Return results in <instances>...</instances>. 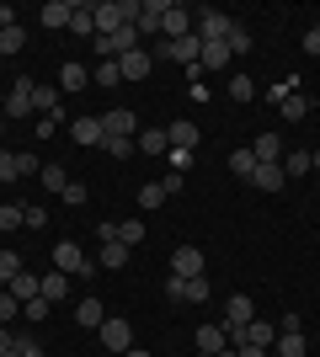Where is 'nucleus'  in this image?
Listing matches in <instances>:
<instances>
[{"instance_id":"obj_1","label":"nucleus","mask_w":320,"mask_h":357,"mask_svg":"<svg viewBox=\"0 0 320 357\" xmlns=\"http://www.w3.org/2000/svg\"><path fill=\"white\" fill-rule=\"evenodd\" d=\"M192 16H198V22H192V32H198V43H224L229 32L241 27V22H235L229 11H213V6H203V11H192Z\"/></svg>"},{"instance_id":"obj_2","label":"nucleus","mask_w":320,"mask_h":357,"mask_svg":"<svg viewBox=\"0 0 320 357\" xmlns=\"http://www.w3.org/2000/svg\"><path fill=\"white\" fill-rule=\"evenodd\" d=\"M54 267H59V272H70V278H96V272H102V267L91 261V256H86V251L75 245V240H59V245H54Z\"/></svg>"},{"instance_id":"obj_3","label":"nucleus","mask_w":320,"mask_h":357,"mask_svg":"<svg viewBox=\"0 0 320 357\" xmlns=\"http://www.w3.org/2000/svg\"><path fill=\"white\" fill-rule=\"evenodd\" d=\"M257 320V304L245 294H229V304H224V331H229V342L241 347V336H245V326Z\"/></svg>"},{"instance_id":"obj_4","label":"nucleus","mask_w":320,"mask_h":357,"mask_svg":"<svg viewBox=\"0 0 320 357\" xmlns=\"http://www.w3.org/2000/svg\"><path fill=\"white\" fill-rule=\"evenodd\" d=\"M166 298L171 304H208V278H171L166 272Z\"/></svg>"},{"instance_id":"obj_5","label":"nucleus","mask_w":320,"mask_h":357,"mask_svg":"<svg viewBox=\"0 0 320 357\" xmlns=\"http://www.w3.org/2000/svg\"><path fill=\"white\" fill-rule=\"evenodd\" d=\"M0 118L16 123V118H32V75H22L11 91H6V107H0Z\"/></svg>"},{"instance_id":"obj_6","label":"nucleus","mask_w":320,"mask_h":357,"mask_svg":"<svg viewBox=\"0 0 320 357\" xmlns=\"http://www.w3.org/2000/svg\"><path fill=\"white\" fill-rule=\"evenodd\" d=\"M96 336H102V347L107 352H128V347H134V326H128V320H123V314H107L102 320V331H96Z\"/></svg>"},{"instance_id":"obj_7","label":"nucleus","mask_w":320,"mask_h":357,"mask_svg":"<svg viewBox=\"0 0 320 357\" xmlns=\"http://www.w3.org/2000/svg\"><path fill=\"white\" fill-rule=\"evenodd\" d=\"M160 38H166V43H176V38H192V11H187V6H176V0H166Z\"/></svg>"},{"instance_id":"obj_8","label":"nucleus","mask_w":320,"mask_h":357,"mask_svg":"<svg viewBox=\"0 0 320 357\" xmlns=\"http://www.w3.org/2000/svg\"><path fill=\"white\" fill-rule=\"evenodd\" d=\"M171 278H203V245H176L171 251Z\"/></svg>"},{"instance_id":"obj_9","label":"nucleus","mask_w":320,"mask_h":357,"mask_svg":"<svg viewBox=\"0 0 320 357\" xmlns=\"http://www.w3.org/2000/svg\"><path fill=\"white\" fill-rule=\"evenodd\" d=\"M224 347H229L224 320H203L198 326V357H213V352H224Z\"/></svg>"},{"instance_id":"obj_10","label":"nucleus","mask_w":320,"mask_h":357,"mask_svg":"<svg viewBox=\"0 0 320 357\" xmlns=\"http://www.w3.org/2000/svg\"><path fill=\"white\" fill-rule=\"evenodd\" d=\"M118 70H123V80H150L155 54H150V48H134V54H123V59H118Z\"/></svg>"},{"instance_id":"obj_11","label":"nucleus","mask_w":320,"mask_h":357,"mask_svg":"<svg viewBox=\"0 0 320 357\" xmlns=\"http://www.w3.org/2000/svg\"><path fill=\"white\" fill-rule=\"evenodd\" d=\"M102 128H107V139H134L139 134V118L128 112V107H112V112L102 118Z\"/></svg>"},{"instance_id":"obj_12","label":"nucleus","mask_w":320,"mask_h":357,"mask_svg":"<svg viewBox=\"0 0 320 357\" xmlns=\"http://www.w3.org/2000/svg\"><path fill=\"white\" fill-rule=\"evenodd\" d=\"M273 342H277V326L273 320H251V326H245V336H241V347H261V352H273Z\"/></svg>"},{"instance_id":"obj_13","label":"nucleus","mask_w":320,"mask_h":357,"mask_svg":"<svg viewBox=\"0 0 320 357\" xmlns=\"http://www.w3.org/2000/svg\"><path fill=\"white\" fill-rule=\"evenodd\" d=\"M251 155H257V165H283V139L277 134H257L251 139Z\"/></svg>"},{"instance_id":"obj_14","label":"nucleus","mask_w":320,"mask_h":357,"mask_svg":"<svg viewBox=\"0 0 320 357\" xmlns=\"http://www.w3.org/2000/svg\"><path fill=\"white\" fill-rule=\"evenodd\" d=\"M128 256H134V251H128L123 240H102V256H96V267H102V272H123V267H128Z\"/></svg>"},{"instance_id":"obj_15","label":"nucleus","mask_w":320,"mask_h":357,"mask_svg":"<svg viewBox=\"0 0 320 357\" xmlns=\"http://www.w3.org/2000/svg\"><path fill=\"white\" fill-rule=\"evenodd\" d=\"M134 149H139V155H166V149H171V134H166V128H139V134H134Z\"/></svg>"},{"instance_id":"obj_16","label":"nucleus","mask_w":320,"mask_h":357,"mask_svg":"<svg viewBox=\"0 0 320 357\" xmlns=\"http://www.w3.org/2000/svg\"><path fill=\"white\" fill-rule=\"evenodd\" d=\"M160 16H166V0H144V11H139V38H160Z\"/></svg>"},{"instance_id":"obj_17","label":"nucleus","mask_w":320,"mask_h":357,"mask_svg":"<svg viewBox=\"0 0 320 357\" xmlns=\"http://www.w3.org/2000/svg\"><path fill=\"white\" fill-rule=\"evenodd\" d=\"M59 107H64V91L59 86H32V112H38V118L59 112Z\"/></svg>"},{"instance_id":"obj_18","label":"nucleus","mask_w":320,"mask_h":357,"mask_svg":"<svg viewBox=\"0 0 320 357\" xmlns=\"http://www.w3.org/2000/svg\"><path fill=\"white\" fill-rule=\"evenodd\" d=\"M166 134H171V149H198V123H192V118L166 123Z\"/></svg>"},{"instance_id":"obj_19","label":"nucleus","mask_w":320,"mask_h":357,"mask_svg":"<svg viewBox=\"0 0 320 357\" xmlns=\"http://www.w3.org/2000/svg\"><path fill=\"white\" fill-rule=\"evenodd\" d=\"M70 134H75V144H96V149H102L107 128H102V118H75V123H70Z\"/></svg>"},{"instance_id":"obj_20","label":"nucleus","mask_w":320,"mask_h":357,"mask_svg":"<svg viewBox=\"0 0 320 357\" xmlns=\"http://www.w3.org/2000/svg\"><path fill=\"white\" fill-rule=\"evenodd\" d=\"M38 288H43V278H38V272H16L6 294H11L16 304H27V298H38Z\"/></svg>"},{"instance_id":"obj_21","label":"nucleus","mask_w":320,"mask_h":357,"mask_svg":"<svg viewBox=\"0 0 320 357\" xmlns=\"http://www.w3.org/2000/svg\"><path fill=\"white\" fill-rule=\"evenodd\" d=\"M102 320H107L102 298H80V304H75V326H86V331H102Z\"/></svg>"},{"instance_id":"obj_22","label":"nucleus","mask_w":320,"mask_h":357,"mask_svg":"<svg viewBox=\"0 0 320 357\" xmlns=\"http://www.w3.org/2000/svg\"><path fill=\"white\" fill-rule=\"evenodd\" d=\"M305 331H277V342H273V357H305Z\"/></svg>"},{"instance_id":"obj_23","label":"nucleus","mask_w":320,"mask_h":357,"mask_svg":"<svg viewBox=\"0 0 320 357\" xmlns=\"http://www.w3.org/2000/svg\"><path fill=\"white\" fill-rule=\"evenodd\" d=\"M86 86H91V70H86L80 59H70L59 70V91H86Z\"/></svg>"},{"instance_id":"obj_24","label":"nucleus","mask_w":320,"mask_h":357,"mask_svg":"<svg viewBox=\"0 0 320 357\" xmlns=\"http://www.w3.org/2000/svg\"><path fill=\"white\" fill-rule=\"evenodd\" d=\"M277 112L289 123H305L310 118V96H299V91H289V96H277Z\"/></svg>"},{"instance_id":"obj_25","label":"nucleus","mask_w":320,"mask_h":357,"mask_svg":"<svg viewBox=\"0 0 320 357\" xmlns=\"http://www.w3.org/2000/svg\"><path fill=\"white\" fill-rule=\"evenodd\" d=\"M38 294H43L48 304H59V298L70 294V272H59V267H54V272H43V288H38Z\"/></svg>"},{"instance_id":"obj_26","label":"nucleus","mask_w":320,"mask_h":357,"mask_svg":"<svg viewBox=\"0 0 320 357\" xmlns=\"http://www.w3.org/2000/svg\"><path fill=\"white\" fill-rule=\"evenodd\" d=\"M38 22H43V27H54V32L70 27V0H48L43 11H38Z\"/></svg>"},{"instance_id":"obj_27","label":"nucleus","mask_w":320,"mask_h":357,"mask_svg":"<svg viewBox=\"0 0 320 357\" xmlns=\"http://www.w3.org/2000/svg\"><path fill=\"white\" fill-rule=\"evenodd\" d=\"M283 165H257V171H251V187H261V192H277V187H283Z\"/></svg>"},{"instance_id":"obj_28","label":"nucleus","mask_w":320,"mask_h":357,"mask_svg":"<svg viewBox=\"0 0 320 357\" xmlns=\"http://www.w3.org/2000/svg\"><path fill=\"white\" fill-rule=\"evenodd\" d=\"M70 32H75V38H86V43H91V38H96L91 6H70Z\"/></svg>"},{"instance_id":"obj_29","label":"nucleus","mask_w":320,"mask_h":357,"mask_svg":"<svg viewBox=\"0 0 320 357\" xmlns=\"http://www.w3.org/2000/svg\"><path fill=\"white\" fill-rule=\"evenodd\" d=\"M310 149H283V176H310Z\"/></svg>"},{"instance_id":"obj_30","label":"nucleus","mask_w":320,"mask_h":357,"mask_svg":"<svg viewBox=\"0 0 320 357\" xmlns=\"http://www.w3.org/2000/svg\"><path fill=\"white\" fill-rule=\"evenodd\" d=\"M229 59H235V54H229V43H203V59H198V64H203V70H224Z\"/></svg>"},{"instance_id":"obj_31","label":"nucleus","mask_w":320,"mask_h":357,"mask_svg":"<svg viewBox=\"0 0 320 357\" xmlns=\"http://www.w3.org/2000/svg\"><path fill=\"white\" fill-rule=\"evenodd\" d=\"M118 80H123L118 59H96V70H91V86H107V91H112V86H118Z\"/></svg>"},{"instance_id":"obj_32","label":"nucleus","mask_w":320,"mask_h":357,"mask_svg":"<svg viewBox=\"0 0 320 357\" xmlns=\"http://www.w3.org/2000/svg\"><path fill=\"white\" fill-rule=\"evenodd\" d=\"M229 171H235V176H241V181H251V171H257V155H251V144L229 155Z\"/></svg>"},{"instance_id":"obj_33","label":"nucleus","mask_w":320,"mask_h":357,"mask_svg":"<svg viewBox=\"0 0 320 357\" xmlns=\"http://www.w3.org/2000/svg\"><path fill=\"white\" fill-rule=\"evenodd\" d=\"M160 203H166V187H160V181H144V187H139V208L150 213V208H160Z\"/></svg>"},{"instance_id":"obj_34","label":"nucleus","mask_w":320,"mask_h":357,"mask_svg":"<svg viewBox=\"0 0 320 357\" xmlns=\"http://www.w3.org/2000/svg\"><path fill=\"white\" fill-rule=\"evenodd\" d=\"M27 48V32L22 27H0V54H22Z\"/></svg>"},{"instance_id":"obj_35","label":"nucleus","mask_w":320,"mask_h":357,"mask_svg":"<svg viewBox=\"0 0 320 357\" xmlns=\"http://www.w3.org/2000/svg\"><path fill=\"white\" fill-rule=\"evenodd\" d=\"M38 181H43L48 192H64V187H70V176H64V165H43V171H38Z\"/></svg>"},{"instance_id":"obj_36","label":"nucleus","mask_w":320,"mask_h":357,"mask_svg":"<svg viewBox=\"0 0 320 357\" xmlns=\"http://www.w3.org/2000/svg\"><path fill=\"white\" fill-rule=\"evenodd\" d=\"M0 181H22V160H16V149L0 144Z\"/></svg>"},{"instance_id":"obj_37","label":"nucleus","mask_w":320,"mask_h":357,"mask_svg":"<svg viewBox=\"0 0 320 357\" xmlns=\"http://www.w3.org/2000/svg\"><path fill=\"white\" fill-rule=\"evenodd\" d=\"M43 224H48L43 203H22V229H43Z\"/></svg>"},{"instance_id":"obj_38","label":"nucleus","mask_w":320,"mask_h":357,"mask_svg":"<svg viewBox=\"0 0 320 357\" xmlns=\"http://www.w3.org/2000/svg\"><path fill=\"white\" fill-rule=\"evenodd\" d=\"M16 272H27V267H22V256H16V251H0V283L11 288V278H16Z\"/></svg>"},{"instance_id":"obj_39","label":"nucleus","mask_w":320,"mask_h":357,"mask_svg":"<svg viewBox=\"0 0 320 357\" xmlns=\"http://www.w3.org/2000/svg\"><path fill=\"white\" fill-rule=\"evenodd\" d=\"M22 314H27L32 326H38V320H48V314H54V304H48V298L38 294V298H27V304H22Z\"/></svg>"},{"instance_id":"obj_40","label":"nucleus","mask_w":320,"mask_h":357,"mask_svg":"<svg viewBox=\"0 0 320 357\" xmlns=\"http://www.w3.org/2000/svg\"><path fill=\"white\" fill-rule=\"evenodd\" d=\"M118 240L128 245V251H134L139 240H144V224H139V219H123V224H118Z\"/></svg>"},{"instance_id":"obj_41","label":"nucleus","mask_w":320,"mask_h":357,"mask_svg":"<svg viewBox=\"0 0 320 357\" xmlns=\"http://www.w3.org/2000/svg\"><path fill=\"white\" fill-rule=\"evenodd\" d=\"M102 149L112 155V160H128V155H139V149H134V139H102Z\"/></svg>"},{"instance_id":"obj_42","label":"nucleus","mask_w":320,"mask_h":357,"mask_svg":"<svg viewBox=\"0 0 320 357\" xmlns=\"http://www.w3.org/2000/svg\"><path fill=\"white\" fill-rule=\"evenodd\" d=\"M0 229H22V203H0Z\"/></svg>"},{"instance_id":"obj_43","label":"nucleus","mask_w":320,"mask_h":357,"mask_svg":"<svg viewBox=\"0 0 320 357\" xmlns=\"http://www.w3.org/2000/svg\"><path fill=\"white\" fill-rule=\"evenodd\" d=\"M166 155H171V171H176V176H182L187 165L198 160V149H166Z\"/></svg>"},{"instance_id":"obj_44","label":"nucleus","mask_w":320,"mask_h":357,"mask_svg":"<svg viewBox=\"0 0 320 357\" xmlns=\"http://www.w3.org/2000/svg\"><path fill=\"white\" fill-rule=\"evenodd\" d=\"M224 43H229V54H251V32H245V27H235V32L224 38Z\"/></svg>"},{"instance_id":"obj_45","label":"nucleus","mask_w":320,"mask_h":357,"mask_svg":"<svg viewBox=\"0 0 320 357\" xmlns=\"http://www.w3.org/2000/svg\"><path fill=\"white\" fill-rule=\"evenodd\" d=\"M229 91H235V102H251V96H257V86H251L245 75H235V80H229Z\"/></svg>"},{"instance_id":"obj_46","label":"nucleus","mask_w":320,"mask_h":357,"mask_svg":"<svg viewBox=\"0 0 320 357\" xmlns=\"http://www.w3.org/2000/svg\"><path fill=\"white\" fill-rule=\"evenodd\" d=\"M16 314H22V304H16V298H11V294H0V326H11Z\"/></svg>"},{"instance_id":"obj_47","label":"nucleus","mask_w":320,"mask_h":357,"mask_svg":"<svg viewBox=\"0 0 320 357\" xmlns=\"http://www.w3.org/2000/svg\"><path fill=\"white\" fill-rule=\"evenodd\" d=\"M32 134H38V139H54V134H59V112H48V118H38V128H32Z\"/></svg>"},{"instance_id":"obj_48","label":"nucleus","mask_w":320,"mask_h":357,"mask_svg":"<svg viewBox=\"0 0 320 357\" xmlns=\"http://www.w3.org/2000/svg\"><path fill=\"white\" fill-rule=\"evenodd\" d=\"M64 203H70V208H80V203H86V187H80V181H70V187H64Z\"/></svg>"},{"instance_id":"obj_49","label":"nucleus","mask_w":320,"mask_h":357,"mask_svg":"<svg viewBox=\"0 0 320 357\" xmlns=\"http://www.w3.org/2000/svg\"><path fill=\"white\" fill-rule=\"evenodd\" d=\"M16 352H22V357H48V352H43V347L32 342V336H16Z\"/></svg>"},{"instance_id":"obj_50","label":"nucleus","mask_w":320,"mask_h":357,"mask_svg":"<svg viewBox=\"0 0 320 357\" xmlns=\"http://www.w3.org/2000/svg\"><path fill=\"white\" fill-rule=\"evenodd\" d=\"M305 54H310V59H320V27L305 32Z\"/></svg>"},{"instance_id":"obj_51","label":"nucleus","mask_w":320,"mask_h":357,"mask_svg":"<svg viewBox=\"0 0 320 357\" xmlns=\"http://www.w3.org/2000/svg\"><path fill=\"white\" fill-rule=\"evenodd\" d=\"M160 187H166V197H176V192H182V187H187V176H176V171H171V176L160 181Z\"/></svg>"},{"instance_id":"obj_52","label":"nucleus","mask_w":320,"mask_h":357,"mask_svg":"<svg viewBox=\"0 0 320 357\" xmlns=\"http://www.w3.org/2000/svg\"><path fill=\"white\" fill-rule=\"evenodd\" d=\"M0 352H16V336H11V326H0Z\"/></svg>"},{"instance_id":"obj_53","label":"nucleus","mask_w":320,"mask_h":357,"mask_svg":"<svg viewBox=\"0 0 320 357\" xmlns=\"http://www.w3.org/2000/svg\"><path fill=\"white\" fill-rule=\"evenodd\" d=\"M0 27H16V11H11V6H0Z\"/></svg>"},{"instance_id":"obj_54","label":"nucleus","mask_w":320,"mask_h":357,"mask_svg":"<svg viewBox=\"0 0 320 357\" xmlns=\"http://www.w3.org/2000/svg\"><path fill=\"white\" fill-rule=\"evenodd\" d=\"M241 357H273V352H261V347H235Z\"/></svg>"},{"instance_id":"obj_55","label":"nucleus","mask_w":320,"mask_h":357,"mask_svg":"<svg viewBox=\"0 0 320 357\" xmlns=\"http://www.w3.org/2000/svg\"><path fill=\"white\" fill-rule=\"evenodd\" d=\"M123 357H150V352H144V347H128V352H123Z\"/></svg>"},{"instance_id":"obj_56","label":"nucleus","mask_w":320,"mask_h":357,"mask_svg":"<svg viewBox=\"0 0 320 357\" xmlns=\"http://www.w3.org/2000/svg\"><path fill=\"white\" fill-rule=\"evenodd\" d=\"M310 165H315V171H320V149H310Z\"/></svg>"},{"instance_id":"obj_57","label":"nucleus","mask_w":320,"mask_h":357,"mask_svg":"<svg viewBox=\"0 0 320 357\" xmlns=\"http://www.w3.org/2000/svg\"><path fill=\"white\" fill-rule=\"evenodd\" d=\"M213 357H241V352H235V347H224V352H213Z\"/></svg>"},{"instance_id":"obj_58","label":"nucleus","mask_w":320,"mask_h":357,"mask_svg":"<svg viewBox=\"0 0 320 357\" xmlns=\"http://www.w3.org/2000/svg\"><path fill=\"white\" fill-rule=\"evenodd\" d=\"M0 357H22V352H0Z\"/></svg>"},{"instance_id":"obj_59","label":"nucleus","mask_w":320,"mask_h":357,"mask_svg":"<svg viewBox=\"0 0 320 357\" xmlns=\"http://www.w3.org/2000/svg\"><path fill=\"white\" fill-rule=\"evenodd\" d=\"M0 134H6V118H0Z\"/></svg>"}]
</instances>
